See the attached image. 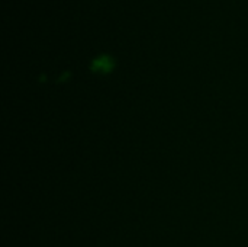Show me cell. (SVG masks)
<instances>
[{
	"instance_id": "6da1fadb",
	"label": "cell",
	"mask_w": 248,
	"mask_h": 247,
	"mask_svg": "<svg viewBox=\"0 0 248 247\" xmlns=\"http://www.w3.org/2000/svg\"><path fill=\"white\" fill-rule=\"evenodd\" d=\"M92 68L94 70H100V71H108L112 68V61L108 58V57H100V58H96L92 64Z\"/></svg>"
}]
</instances>
